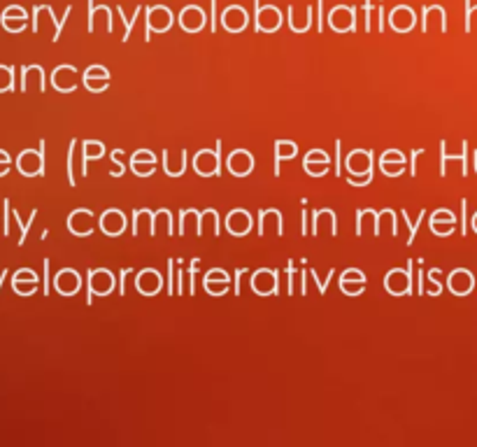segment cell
Segmentation results:
<instances>
[{
    "mask_svg": "<svg viewBox=\"0 0 477 447\" xmlns=\"http://www.w3.org/2000/svg\"><path fill=\"white\" fill-rule=\"evenodd\" d=\"M35 214H37V210H33V212H30V219H28L26 224H23V221H21V217H19V212H14V219H17L19 228H21V236H19V245H23V243H26V236H28L30 221H35Z\"/></svg>",
    "mask_w": 477,
    "mask_h": 447,
    "instance_id": "836d02e7",
    "label": "cell"
},
{
    "mask_svg": "<svg viewBox=\"0 0 477 447\" xmlns=\"http://www.w3.org/2000/svg\"><path fill=\"white\" fill-rule=\"evenodd\" d=\"M226 168L230 170V175H235V178H247V175L254 170V156L247 149H235L233 154L228 156Z\"/></svg>",
    "mask_w": 477,
    "mask_h": 447,
    "instance_id": "44dd1931",
    "label": "cell"
},
{
    "mask_svg": "<svg viewBox=\"0 0 477 447\" xmlns=\"http://www.w3.org/2000/svg\"><path fill=\"white\" fill-rule=\"evenodd\" d=\"M252 214L247 212V210H233L226 217V228H228V233L230 236H235V238H242V236H247L249 231H252Z\"/></svg>",
    "mask_w": 477,
    "mask_h": 447,
    "instance_id": "cb8c5ba5",
    "label": "cell"
},
{
    "mask_svg": "<svg viewBox=\"0 0 477 447\" xmlns=\"http://www.w3.org/2000/svg\"><path fill=\"white\" fill-rule=\"evenodd\" d=\"M405 161H408V158H405V154H401L399 149H389L382 154L379 168L387 178H399V175H403V170H405Z\"/></svg>",
    "mask_w": 477,
    "mask_h": 447,
    "instance_id": "603a6c76",
    "label": "cell"
},
{
    "mask_svg": "<svg viewBox=\"0 0 477 447\" xmlns=\"http://www.w3.org/2000/svg\"><path fill=\"white\" fill-rule=\"evenodd\" d=\"M370 182H372V173L365 175V178H354V175H349V178H347V185L349 187H368Z\"/></svg>",
    "mask_w": 477,
    "mask_h": 447,
    "instance_id": "74e56055",
    "label": "cell"
},
{
    "mask_svg": "<svg viewBox=\"0 0 477 447\" xmlns=\"http://www.w3.org/2000/svg\"><path fill=\"white\" fill-rule=\"evenodd\" d=\"M377 14H379V33H384V7H379Z\"/></svg>",
    "mask_w": 477,
    "mask_h": 447,
    "instance_id": "816d5d0a",
    "label": "cell"
},
{
    "mask_svg": "<svg viewBox=\"0 0 477 447\" xmlns=\"http://www.w3.org/2000/svg\"><path fill=\"white\" fill-rule=\"evenodd\" d=\"M340 145H343V142L336 140V149H333V151H336V173L338 175H340V170H343V168H340Z\"/></svg>",
    "mask_w": 477,
    "mask_h": 447,
    "instance_id": "7dc6e473",
    "label": "cell"
},
{
    "mask_svg": "<svg viewBox=\"0 0 477 447\" xmlns=\"http://www.w3.org/2000/svg\"><path fill=\"white\" fill-rule=\"evenodd\" d=\"M228 284H230V275L221 268H212L208 270V275L203 277V286L210 296H224L228 291Z\"/></svg>",
    "mask_w": 477,
    "mask_h": 447,
    "instance_id": "ffe728a7",
    "label": "cell"
},
{
    "mask_svg": "<svg viewBox=\"0 0 477 447\" xmlns=\"http://www.w3.org/2000/svg\"><path fill=\"white\" fill-rule=\"evenodd\" d=\"M412 261H408V270L403 268H394L384 275V289L391 294V296H415L417 289L412 286Z\"/></svg>",
    "mask_w": 477,
    "mask_h": 447,
    "instance_id": "7a4b0ae2",
    "label": "cell"
},
{
    "mask_svg": "<svg viewBox=\"0 0 477 447\" xmlns=\"http://www.w3.org/2000/svg\"><path fill=\"white\" fill-rule=\"evenodd\" d=\"M110 79H112V75H110V70L102 68V66H89L84 70V75H82V82H84V86L91 93L105 91L110 86Z\"/></svg>",
    "mask_w": 477,
    "mask_h": 447,
    "instance_id": "2e32d148",
    "label": "cell"
},
{
    "mask_svg": "<svg viewBox=\"0 0 477 447\" xmlns=\"http://www.w3.org/2000/svg\"><path fill=\"white\" fill-rule=\"evenodd\" d=\"M421 154V149H412V154H410V158H412V163H410V173L412 175H417V156Z\"/></svg>",
    "mask_w": 477,
    "mask_h": 447,
    "instance_id": "7bdbcfd3",
    "label": "cell"
},
{
    "mask_svg": "<svg viewBox=\"0 0 477 447\" xmlns=\"http://www.w3.org/2000/svg\"><path fill=\"white\" fill-rule=\"evenodd\" d=\"M131 161L156 163V156H154V151H149V149H140V151H135V154H131Z\"/></svg>",
    "mask_w": 477,
    "mask_h": 447,
    "instance_id": "e575fe53",
    "label": "cell"
},
{
    "mask_svg": "<svg viewBox=\"0 0 477 447\" xmlns=\"http://www.w3.org/2000/svg\"><path fill=\"white\" fill-rule=\"evenodd\" d=\"M372 149H352L345 158V170L349 175H361V178H365V175L372 173Z\"/></svg>",
    "mask_w": 477,
    "mask_h": 447,
    "instance_id": "9c48e42d",
    "label": "cell"
},
{
    "mask_svg": "<svg viewBox=\"0 0 477 447\" xmlns=\"http://www.w3.org/2000/svg\"><path fill=\"white\" fill-rule=\"evenodd\" d=\"M329 166H331L329 156H326L322 149H312L303 161L305 173L312 175V178H324V175L329 173Z\"/></svg>",
    "mask_w": 477,
    "mask_h": 447,
    "instance_id": "484cf974",
    "label": "cell"
},
{
    "mask_svg": "<svg viewBox=\"0 0 477 447\" xmlns=\"http://www.w3.org/2000/svg\"><path fill=\"white\" fill-rule=\"evenodd\" d=\"M175 23V17L170 7L165 5H152L145 10V42L152 40V33H165Z\"/></svg>",
    "mask_w": 477,
    "mask_h": 447,
    "instance_id": "6da1fadb",
    "label": "cell"
},
{
    "mask_svg": "<svg viewBox=\"0 0 477 447\" xmlns=\"http://www.w3.org/2000/svg\"><path fill=\"white\" fill-rule=\"evenodd\" d=\"M298 156V145L296 142H291V140H277L275 142V175L280 178V173H282V168H280V163L282 161H291V158H296Z\"/></svg>",
    "mask_w": 477,
    "mask_h": 447,
    "instance_id": "4316f807",
    "label": "cell"
},
{
    "mask_svg": "<svg viewBox=\"0 0 477 447\" xmlns=\"http://www.w3.org/2000/svg\"><path fill=\"white\" fill-rule=\"evenodd\" d=\"M131 170L138 175V178H149V175L156 173V163H142V161H131Z\"/></svg>",
    "mask_w": 477,
    "mask_h": 447,
    "instance_id": "4dcf8cb0",
    "label": "cell"
},
{
    "mask_svg": "<svg viewBox=\"0 0 477 447\" xmlns=\"http://www.w3.org/2000/svg\"><path fill=\"white\" fill-rule=\"evenodd\" d=\"M45 142L40 149H23L17 156V168L23 178H35V175H45Z\"/></svg>",
    "mask_w": 477,
    "mask_h": 447,
    "instance_id": "8992f818",
    "label": "cell"
},
{
    "mask_svg": "<svg viewBox=\"0 0 477 447\" xmlns=\"http://www.w3.org/2000/svg\"><path fill=\"white\" fill-rule=\"evenodd\" d=\"M100 231L105 236H110V238H114V236H122L124 231H126V217H124V212H119V210H105L100 214Z\"/></svg>",
    "mask_w": 477,
    "mask_h": 447,
    "instance_id": "7402d4cb",
    "label": "cell"
},
{
    "mask_svg": "<svg viewBox=\"0 0 477 447\" xmlns=\"http://www.w3.org/2000/svg\"><path fill=\"white\" fill-rule=\"evenodd\" d=\"M12 286L19 296H33L40 286V277L30 268H21L12 275Z\"/></svg>",
    "mask_w": 477,
    "mask_h": 447,
    "instance_id": "d6986e66",
    "label": "cell"
},
{
    "mask_svg": "<svg viewBox=\"0 0 477 447\" xmlns=\"http://www.w3.org/2000/svg\"><path fill=\"white\" fill-rule=\"evenodd\" d=\"M312 277H314V282L319 284V294H322V296H324V294H326V289H329V282H326V279H324V282H322V279L317 277V270H312Z\"/></svg>",
    "mask_w": 477,
    "mask_h": 447,
    "instance_id": "f6af8a7d",
    "label": "cell"
},
{
    "mask_svg": "<svg viewBox=\"0 0 477 447\" xmlns=\"http://www.w3.org/2000/svg\"><path fill=\"white\" fill-rule=\"evenodd\" d=\"M286 273H289V289H286V294H289V296H293V261H289V266H286Z\"/></svg>",
    "mask_w": 477,
    "mask_h": 447,
    "instance_id": "b9f144b4",
    "label": "cell"
},
{
    "mask_svg": "<svg viewBox=\"0 0 477 447\" xmlns=\"http://www.w3.org/2000/svg\"><path fill=\"white\" fill-rule=\"evenodd\" d=\"M135 286H138V291L142 296H156V294L163 289V277L158 270L145 268V270H140L138 277H135Z\"/></svg>",
    "mask_w": 477,
    "mask_h": 447,
    "instance_id": "5bb4252c",
    "label": "cell"
},
{
    "mask_svg": "<svg viewBox=\"0 0 477 447\" xmlns=\"http://www.w3.org/2000/svg\"><path fill=\"white\" fill-rule=\"evenodd\" d=\"M221 26H224L228 33H242V30L249 26L247 10L240 5H228L224 14H221Z\"/></svg>",
    "mask_w": 477,
    "mask_h": 447,
    "instance_id": "8fae6325",
    "label": "cell"
},
{
    "mask_svg": "<svg viewBox=\"0 0 477 447\" xmlns=\"http://www.w3.org/2000/svg\"><path fill=\"white\" fill-rule=\"evenodd\" d=\"M179 26L187 33H201V30L208 26V14H205L203 7L198 5H187L184 10L179 12Z\"/></svg>",
    "mask_w": 477,
    "mask_h": 447,
    "instance_id": "30bf717a",
    "label": "cell"
},
{
    "mask_svg": "<svg viewBox=\"0 0 477 447\" xmlns=\"http://www.w3.org/2000/svg\"><path fill=\"white\" fill-rule=\"evenodd\" d=\"M163 170L165 175H170V178H179V175H184L187 170V149H182V156H179V163L177 166H170V151L163 149Z\"/></svg>",
    "mask_w": 477,
    "mask_h": 447,
    "instance_id": "f1b7e54d",
    "label": "cell"
},
{
    "mask_svg": "<svg viewBox=\"0 0 477 447\" xmlns=\"http://www.w3.org/2000/svg\"><path fill=\"white\" fill-rule=\"evenodd\" d=\"M317 12H319V33L324 30V0H317Z\"/></svg>",
    "mask_w": 477,
    "mask_h": 447,
    "instance_id": "bcb514c9",
    "label": "cell"
},
{
    "mask_svg": "<svg viewBox=\"0 0 477 447\" xmlns=\"http://www.w3.org/2000/svg\"><path fill=\"white\" fill-rule=\"evenodd\" d=\"M3 205H5V226H3V231H5V236H10V212H12V207H10V201H5Z\"/></svg>",
    "mask_w": 477,
    "mask_h": 447,
    "instance_id": "60d3db41",
    "label": "cell"
},
{
    "mask_svg": "<svg viewBox=\"0 0 477 447\" xmlns=\"http://www.w3.org/2000/svg\"><path fill=\"white\" fill-rule=\"evenodd\" d=\"M49 294V261L45 259V296Z\"/></svg>",
    "mask_w": 477,
    "mask_h": 447,
    "instance_id": "ee69618b",
    "label": "cell"
},
{
    "mask_svg": "<svg viewBox=\"0 0 477 447\" xmlns=\"http://www.w3.org/2000/svg\"><path fill=\"white\" fill-rule=\"evenodd\" d=\"M303 233H310V228H307V212H303Z\"/></svg>",
    "mask_w": 477,
    "mask_h": 447,
    "instance_id": "f5cc1de1",
    "label": "cell"
},
{
    "mask_svg": "<svg viewBox=\"0 0 477 447\" xmlns=\"http://www.w3.org/2000/svg\"><path fill=\"white\" fill-rule=\"evenodd\" d=\"M117 286V277L112 275V270L107 268H95L89 270V291H86V303H93V296H112Z\"/></svg>",
    "mask_w": 477,
    "mask_h": 447,
    "instance_id": "277c9868",
    "label": "cell"
},
{
    "mask_svg": "<svg viewBox=\"0 0 477 447\" xmlns=\"http://www.w3.org/2000/svg\"><path fill=\"white\" fill-rule=\"evenodd\" d=\"M172 277H175V259L168 261V279H165V282H168V294H170V296L175 294V289H172V282H175V279H172Z\"/></svg>",
    "mask_w": 477,
    "mask_h": 447,
    "instance_id": "f35d334b",
    "label": "cell"
},
{
    "mask_svg": "<svg viewBox=\"0 0 477 447\" xmlns=\"http://www.w3.org/2000/svg\"><path fill=\"white\" fill-rule=\"evenodd\" d=\"M370 10H372L370 0H365V30H370Z\"/></svg>",
    "mask_w": 477,
    "mask_h": 447,
    "instance_id": "c3c4849f",
    "label": "cell"
},
{
    "mask_svg": "<svg viewBox=\"0 0 477 447\" xmlns=\"http://www.w3.org/2000/svg\"><path fill=\"white\" fill-rule=\"evenodd\" d=\"M10 163L12 161H0V178H5V175L10 173Z\"/></svg>",
    "mask_w": 477,
    "mask_h": 447,
    "instance_id": "f907efd6",
    "label": "cell"
},
{
    "mask_svg": "<svg viewBox=\"0 0 477 447\" xmlns=\"http://www.w3.org/2000/svg\"><path fill=\"white\" fill-rule=\"evenodd\" d=\"M75 145H77V140L70 142V149H68V182H70V187H77L75 175H73V156H75Z\"/></svg>",
    "mask_w": 477,
    "mask_h": 447,
    "instance_id": "d590c367",
    "label": "cell"
},
{
    "mask_svg": "<svg viewBox=\"0 0 477 447\" xmlns=\"http://www.w3.org/2000/svg\"><path fill=\"white\" fill-rule=\"evenodd\" d=\"M110 158H112V163H114V168H112V178H122V175L126 173V166L122 163V149H114L112 154H110Z\"/></svg>",
    "mask_w": 477,
    "mask_h": 447,
    "instance_id": "d6a6232c",
    "label": "cell"
},
{
    "mask_svg": "<svg viewBox=\"0 0 477 447\" xmlns=\"http://www.w3.org/2000/svg\"><path fill=\"white\" fill-rule=\"evenodd\" d=\"M194 170L201 178H214L221 175V140H217V149H203L194 156Z\"/></svg>",
    "mask_w": 477,
    "mask_h": 447,
    "instance_id": "5b68a950",
    "label": "cell"
},
{
    "mask_svg": "<svg viewBox=\"0 0 477 447\" xmlns=\"http://www.w3.org/2000/svg\"><path fill=\"white\" fill-rule=\"evenodd\" d=\"M142 14V7H135V14H133V19H124V23H126V30H124V42H129V37H131V33H133V26H135V19H138Z\"/></svg>",
    "mask_w": 477,
    "mask_h": 447,
    "instance_id": "8d00e7d4",
    "label": "cell"
},
{
    "mask_svg": "<svg viewBox=\"0 0 477 447\" xmlns=\"http://www.w3.org/2000/svg\"><path fill=\"white\" fill-rule=\"evenodd\" d=\"M340 289H343V294H347V296H361L365 289V275L356 268L345 270V273L340 275Z\"/></svg>",
    "mask_w": 477,
    "mask_h": 447,
    "instance_id": "d4e9b609",
    "label": "cell"
},
{
    "mask_svg": "<svg viewBox=\"0 0 477 447\" xmlns=\"http://www.w3.org/2000/svg\"><path fill=\"white\" fill-rule=\"evenodd\" d=\"M0 23H3V28L10 30V33H21V30L28 26V14L23 7L10 5V7H5L3 14H0Z\"/></svg>",
    "mask_w": 477,
    "mask_h": 447,
    "instance_id": "e0dca14e",
    "label": "cell"
},
{
    "mask_svg": "<svg viewBox=\"0 0 477 447\" xmlns=\"http://www.w3.org/2000/svg\"><path fill=\"white\" fill-rule=\"evenodd\" d=\"M329 26L336 30V33H349V30H356V7L352 5H336L329 12Z\"/></svg>",
    "mask_w": 477,
    "mask_h": 447,
    "instance_id": "ba28073f",
    "label": "cell"
},
{
    "mask_svg": "<svg viewBox=\"0 0 477 447\" xmlns=\"http://www.w3.org/2000/svg\"><path fill=\"white\" fill-rule=\"evenodd\" d=\"M389 23H391L396 33H410L417 26V14L408 5H396L391 14H389Z\"/></svg>",
    "mask_w": 477,
    "mask_h": 447,
    "instance_id": "7c38bea8",
    "label": "cell"
},
{
    "mask_svg": "<svg viewBox=\"0 0 477 447\" xmlns=\"http://www.w3.org/2000/svg\"><path fill=\"white\" fill-rule=\"evenodd\" d=\"M77 68L75 66H59L57 70L52 73V86L61 93H70L77 89Z\"/></svg>",
    "mask_w": 477,
    "mask_h": 447,
    "instance_id": "ac0fdd59",
    "label": "cell"
},
{
    "mask_svg": "<svg viewBox=\"0 0 477 447\" xmlns=\"http://www.w3.org/2000/svg\"><path fill=\"white\" fill-rule=\"evenodd\" d=\"M252 291L259 296H275L280 294V270L261 268L252 275Z\"/></svg>",
    "mask_w": 477,
    "mask_h": 447,
    "instance_id": "52a82bcc",
    "label": "cell"
},
{
    "mask_svg": "<svg viewBox=\"0 0 477 447\" xmlns=\"http://www.w3.org/2000/svg\"><path fill=\"white\" fill-rule=\"evenodd\" d=\"M282 12L275 5H261L259 0H254V28L257 33H275L282 26Z\"/></svg>",
    "mask_w": 477,
    "mask_h": 447,
    "instance_id": "3957f363",
    "label": "cell"
},
{
    "mask_svg": "<svg viewBox=\"0 0 477 447\" xmlns=\"http://www.w3.org/2000/svg\"><path fill=\"white\" fill-rule=\"evenodd\" d=\"M84 154H82V175H86V166L89 161H98V158L105 156V145L98 140H84L82 142Z\"/></svg>",
    "mask_w": 477,
    "mask_h": 447,
    "instance_id": "83f0119b",
    "label": "cell"
},
{
    "mask_svg": "<svg viewBox=\"0 0 477 447\" xmlns=\"http://www.w3.org/2000/svg\"><path fill=\"white\" fill-rule=\"evenodd\" d=\"M54 289H57L61 296H75V294L82 289V277H79L77 270L73 268H63L54 277Z\"/></svg>",
    "mask_w": 477,
    "mask_h": 447,
    "instance_id": "4fadbf2b",
    "label": "cell"
},
{
    "mask_svg": "<svg viewBox=\"0 0 477 447\" xmlns=\"http://www.w3.org/2000/svg\"><path fill=\"white\" fill-rule=\"evenodd\" d=\"M403 217H405V221H408V226H410V236H408V247H410V245H415V238H417V228H419V224L424 221L426 212H421L417 221H410V217H408V210H403Z\"/></svg>",
    "mask_w": 477,
    "mask_h": 447,
    "instance_id": "1f68e13d",
    "label": "cell"
},
{
    "mask_svg": "<svg viewBox=\"0 0 477 447\" xmlns=\"http://www.w3.org/2000/svg\"><path fill=\"white\" fill-rule=\"evenodd\" d=\"M177 282H179V286H177V294H184V268H179V273H177Z\"/></svg>",
    "mask_w": 477,
    "mask_h": 447,
    "instance_id": "681fc988",
    "label": "cell"
},
{
    "mask_svg": "<svg viewBox=\"0 0 477 447\" xmlns=\"http://www.w3.org/2000/svg\"><path fill=\"white\" fill-rule=\"evenodd\" d=\"M210 3H212V14H210V17H212V19H210V30H212V33H217V0H210Z\"/></svg>",
    "mask_w": 477,
    "mask_h": 447,
    "instance_id": "ab89813d",
    "label": "cell"
},
{
    "mask_svg": "<svg viewBox=\"0 0 477 447\" xmlns=\"http://www.w3.org/2000/svg\"><path fill=\"white\" fill-rule=\"evenodd\" d=\"M68 231L77 238H86L93 233V212L91 210H84V207H79V210L70 212L68 217Z\"/></svg>",
    "mask_w": 477,
    "mask_h": 447,
    "instance_id": "9a60e30c",
    "label": "cell"
},
{
    "mask_svg": "<svg viewBox=\"0 0 477 447\" xmlns=\"http://www.w3.org/2000/svg\"><path fill=\"white\" fill-rule=\"evenodd\" d=\"M14 89V68L0 66V93Z\"/></svg>",
    "mask_w": 477,
    "mask_h": 447,
    "instance_id": "f546056e",
    "label": "cell"
}]
</instances>
